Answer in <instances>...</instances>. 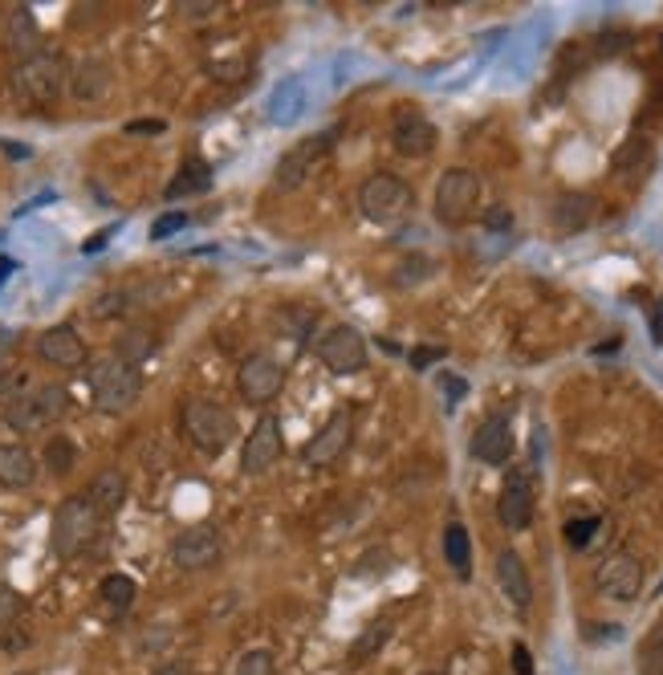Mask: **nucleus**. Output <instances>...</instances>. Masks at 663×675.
Here are the masks:
<instances>
[{"mask_svg":"<svg viewBox=\"0 0 663 675\" xmlns=\"http://www.w3.org/2000/svg\"><path fill=\"white\" fill-rule=\"evenodd\" d=\"M594 590L603 598H615V603H635L639 590H643V566L635 558L631 549H615L606 554L598 566H594Z\"/></svg>","mask_w":663,"mask_h":675,"instance_id":"obj_8","label":"nucleus"},{"mask_svg":"<svg viewBox=\"0 0 663 675\" xmlns=\"http://www.w3.org/2000/svg\"><path fill=\"white\" fill-rule=\"evenodd\" d=\"M317 362L330 374H359L367 366V338L354 326H334L317 342Z\"/></svg>","mask_w":663,"mask_h":675,"instance_id":"obj_10","label":"nucleus"},{"mask_svg":"<svg viewBox=\"0 0 663 675\" xmlns=\"http://www.w3.org/2000/svg\"><path fill=\"white\" fill-rule=\"evenodd\" d=\"M330 143H334V135H317V139H305V143L289 147L286 155L277 159V167H274V187L277 191H298V187L310 179L314 163L326 155V147Z\"/></svg>","mask_w":663,"mask_h":675,"instance_id":"obj_13","label":"nucleus"},{"mask_svg":"<svg viewBox=\"0 0 663 675\" xmlns=\"http://www.w3.org/2000/svg\"><path fill=\"white\" fill-rule=\"evenodd\" d=\"M447 350L444 346H419V350H411V366H416V371H423V366H432L435 359H444Z\"/></svg>","mask_w":663,"mask_h":675,"instance_id":"obj_38","label":"nucleus"},{"mask_svg":"<svg viewBox=\"0 0 663 675\" xmlns=\"http://www.w3.org/2000/svg\"><path fill=\"white\" fill-rule=\"evenodd\" d=\"M497 586H501V594H505L513 606H525L534 603V578H530V570H525V561H521L517 549H501L497 554Z\"/></svg>","mask_w":663,"mask_h":675,"instance_id":"obj_19","label":"nucleus"},{"mask_svg":"<svg viewBox=\"0 0 663 675\" xmlns=\"http://www.w3.org/2000/svg\"><path fill=\"white\" fill-rule=\"evenodd\" d=\"M350 435H354L350 411H334V416L310 435V444L302 447V461L310 464V468H326V464H334L350 447Z\"/></svg>","mask_w":663,"mask_h":675,"instance_id":"obj_12","label":"nucleus"},{"mask_svg":"<svg viewBox=\"0 0 663 675\" xmlns=\"http://www.w3.org/2000/svg\"><path fill=\"white\" fill-rule=\"evenodd\" d=\"M86 497L94 501V509H98L102 517H106V513H115L118 504L127 501V476L118 473V468H102V473L90 480Z\"/></svg>","mask_w":663,"mask_h":675,"instance_id":"obj_23","label":"nucleus"},{"mask_svg":"<svg viewBox=\"0 0 663 675\" xmlns=\"http://www.w3.org/2000/svg\"><path fill=\"white\" fill-rule=\"evenodd\" d=\"M37 359L58 371H82L86 366V342L73 326H54L37 338Z\"/></svg>","mask_w":663,"mask_h":675,"instance_id":"obj_18","label":"nucleus"},{"mask_svg":"<svg viewBox=\"0 0 663 675\" xmlns=\"http://www.w3.org/2000/svg\"><path fill=\"white\" fill-rule=\"evenodd\" d=\"M9 49H13L21 61L33 58V54H42V33H37V21H33L30 9H16V13L9 16Z\"/></svg>","mask_w":663,"mask_h":675,"instance_id":"obj_25","label":"nucleus"},{"mask_svg":"<svg viewBox=\"0 0 663 675\" xmlns=\"http://www.w3.org/2000/svg\"><path fill=\"white\" fill-rule=\"evenodd\" d=\"M184 224H188V216L184 212H167V216H159L155 224H151V236H155V241H167V236H175Z\"/></svg>","mask_w":663,"mask_h":675,"instance_id":"obj_36","label":"nucleus"},{"mask_svg":"<svg viewBox=\"0 0 663 675\" xmlns=\"http://www.w3.org/2000/svg\"><path fill=\"white\" fill-rule=\"evenodd\" d=\"M232 675H277V663L269 651H245L232 667Z\"/></svg>","mask_w":663,"mask_h":675,"instance_id":"obj_34","label":"nucleus"},{"mask_svg":"<svg viewBox=\"0 0 663 675\" xmlns=\"http://www.w3.org/2000/svg\"><path fill=\"white\" fill-rule=\"evenodd\" d=\"M435 143H440V135H435V127L419 110H399L395 115V123H391V147L404 159L432 155Z\"/></svg>","mask_w":663,"mask_h":675,"instance_id":"obj_17","label":"nucleus"},{"mask_svg":"<svg viewBox=\"0 0 663 675\" xmlns=\"http://www.w3.org/2000/svg\"><path fill=\"white\" fill-rule=\"evenodd\" d=\"M513 224V216L505 212V208H497V212H489V229H509Z\"/></svg>","mask_w":663,"mask_h":675,"instance_id":"obj_40","label":"nucleus"},{"mask_svg":"<svg viewBox=\"0 0 663 675\" xmlns=\"http://www.w3.org/2000/svg\"><path fill=\"white\" fill-rule=\"evenodd\" d=\"M298 115H302V86H298V82H286V86L274 94L269 118H274V123H293Z\"/></svg>","mask_w":663,"mask_h":675,"instance_id":"obj_30","label":"nucleus"},{"mask_svg":"<svg viewBox=\"0 0 663 675\" xmlns=\"http://www.w3.org/2000/svg\"><path fill=\"white\" fill-rule=\"evenodd\" d=\"M286 387V366L274 359V354H248L241 366H236V395L248 403V407H265L274 403Z\"/></svg>","mask_w":663,"mask_h":675,"instance_id":"obj_9","label":"nucleus"},{"mask_svg":"<svg viewBox=\"0 0 663 675\" xmlns=\"http://www.w3.org/2000/svg\"><path fill=\"white\" fill-rule=\"evenodd\" d=\"M480 208V175L468 167H452L440 175L432 196V212L444 229H464Z\"/></svg>","mask_w":663,"mask_h":675,"instance_id":"obj_5","label":"nucleus"},{"mask_svg":"<svg viewBox=\"0 0 663 675\" xmlns=\"http://www.w3.org/2000/svg\"><path fill=\"white\" fill-rule=\"evenodd\" d=\"M594 220V200L591 196H582V191H566L562 200L554 203V229L558 232H582L586 224Z\"/></svg>","mask_w":663,"mask_h":675,"instance_id":"obj_22","label":"nucleus"},{"mask_svg":"<svg viewBox=\"0 0 663 675\" xmlns=\"http://www.w3.org/2000/svg\"><path fill=\"white\" fill-rule=\"evenodd\" d=\"M66 82H70V66L54 49H42L33 58L16 61L13 70V90L30 102H54L66 90Z\"/></svg>","mask_w":663,"mask_h":675,"instance_id":"obj_6","label":"nucleus"},{"mask_svg":"<svg viewBox=\"0 0 663 675\" xmlns=\"http://www.w3.org/2000/svg\"><path fill=\"white\" fill-rule=\"evenodd\" d=\"M151 350H155V338H151V334L147 330H127L123 334V342H118V359L135 366V362H143Z\"/></svg>","mask_w":663,"mask_h":675,"instance_id":"obj_31","label":"nucleus"},{"mask_svg":"<svg viewBox=\"0 0 663 675\" xmlns=\"http://www.w3.org/2000/svg\"><path fill=\"white\" fill-rule=\"evenodd\" d=\"M534 485H530V476L513 473L505 480V489H501V497H497V521L505 525L509 533H525L530 525H534Z\"/></svg>","mask_w":663,"mask_h":675,"instance_id":"obj_16","label":"nucleus"},{"mask_svg":"<svg viewBox=\"0 0 663 675\" xmlns=\"http://www.w3.org/2000/svg\"><path fill=\"white\" fill-rule=\"evenodd\" d=\"M444 558L456 570V578L473 574V537H468V529H464L461 521H452L444 529Z\"/></svg>","mask_w":663,"mask_h":675,"instance_id":"obj_26","label":"nucleus"},{"mask_svg":"<svg viewBox=\"0 0 663 675\" xmlns=\"http://www.w3.org/2000/svg\"><path fill=\"white\" fill-rule=\"evenodd\" d=\"M286 452V440H281V423L274 416H265L257 428L248 431L245 447H241V473L245 476H260L269 473Z\"/></svg>","mask_w":663,"mask_h":675,"instance_id":"obj_14","label":"nucleus"},{"mask_svg":"<svg viewBox=\"0 0 663 675\" xmlns=\"http://www.w3.org/2000/svg\"><path fill=\"white\" fill-rule=\"evenodd\" d=\"M102 533V513L94 509L90 497H70V501L58 504L54 513V529H49V546L54 554L66 561L82 558Z\"/></svg>","mask_w":663,"mask_h":675,"instance_id":"obj_1","label":"nucleus"},{"mask_svg":"<svg viewBox=\"0 0 663 675\" xmlns=\"http://www.w3.org/2000/svg\"><path fill=\"white\" fill-rule=\"evenodd\" d=\"M387 635H391V622H383V618H379V622H371V627H367V635H362L359 643H354V651H350V660H354V663L371 660V651H379V647L387 643Z\"/></svg>","mask_w":663,"mask_h":675,"instance_id":"obj_33","label":"nucleus"},{"mask_svg":"<svg viewBox=\"0 0 663 675\" xmlns=\"http://www.w3.org/2000/svg\"><path fill=\"white\" fill-rule=\"evenodd\" d=\"M37 476V461L30 447L0 444V489H30Z\"/></svg>","mask_w":663,"mask_h":675,"instance_id":"obj_21","label":"nucleus"},{"mask_svg":"<svg viewBox=\"0 0 663 675\" xmlns=\"http://www.w3.org/2000/svg\"><path fill=\"white\" fill-rule=\"evenodd\" d=\"M428 675H444V672H428Z\"/></svg>","mask_w":663,"mask_h":675,"instance_id":"obj_44","label":"nucleus"},{"mask_svg":"<svg viewBox=\"0 0 663 675\" xmlns=\"http://www.w3.org/2000/svg\"><path fill=\"white\" fill-rule=\"evenodd\" d=\"M354 200H359V212L367 216L371 224H399V220H407L411 208H416V191H411V184L399 179V175L375 172L359 184V196H354Z\"/></svg>","mask_w":663,"mask_h":675,"instance_id":"obj_4","label":"nucleus"},{"mask_svg":"<svg viewBox=\"0 0 663 675\" xmlns=\"http://www.w3.org/2000/svg\"><path fill=\"white\" fill-rule=\"evenodd\" d=\"M70 94L78 102H102L106 94H111V66L102 58H86V61H78L70 70Z\"/></svg>","mask_w":663,"mask_h":675,"instance_id":"obj_20","label":"nucleus"},{"mask_svg":"<svg viewBox=\"0 0 663 675\" xmlns=\"http://www.w3.org/2000/svg\"><path fill=\"white\" fill-rule=\"evenodd\" d=\"M224 558V542L212 525H191L172 537V561L179 570H208Z\"/></svg>","mask_w":663,"mask_h":675,"instance_id":"obj_11","label":"nucleus"},{"mask_svg":"<svg viewBox=\"0 0 663 675\" xmlns=\"http://www.w3.org/2000/svg\"><path fill=\"white\" fill-rule=\"evenodd\" d=\"M212 187V167L203 163V159H188L179 172H175V179L167 184V200H188V196H200V191H208Z\"/></svg>","mask_w":663,"mask_h":675,"instance_id":"obj_24","label":"nucleus"},{"mask_svg":"<svg viewBox=\"0 0 663 675\" xmlns=\"http://www.w3.org/2000/svg\"><path fill=\"white\" fill-rule=\"evenodd\" d=\"M179 428L191 440V447H200L203 456H220L232 444V435H236V419H232L224 403L196 395V399L179 407Z\"/></svg>","mask_w":663,"mask_h":675,"instance_id":"obj_2","label":"nucleus"},{"mask_svg":"<svg viewBox=\"0 0 663 675\" xmlns=\"http://www.w3.org/2000/svg\"><path fill=\"white\" fill-rule=\"evenodd\" d=\"M163 130H167L163 118H135V123H127V135H139V139H151V135H163Z\"/></svg>","mask_w":663,"mask_h":675,"instance_id":"obj_37","label":"nucleus"},{"mask_svg":"<svg viewBox=\"0 0 663 675\" xmlns=\"http://www.w3.org/2000/svg\"><path fill=\"white\" fill-rule=\"evenodd\" d=\"M513 447H517V440H513V423H509V416H489L480 428L473 431V444H468V452H473V461L489 464V468H505L509 461H513Z\"/></svg>","mask_w":663,"mask_h":675,"instance_id":"obj_15","label":"nucleus"},{"mask_svg":"<svg viewBox=\"0 0 663 675\" xmlns=\"http://www.w3.org/2000/svg\"><path fill=\"white\" fill-rule=\"evenodd\" d=\"M594 533H598V517H574L566 521V542L574 549H586L594 542Z\"/></svg>","mask_w":663,"mask_h":675,"instance_id":"obj_35","label":"nucleus"},{"mask_svg":"<svg viewBox=\"0 0 663 675\" xmlns=\"http://www.w3.org/2000/svg\"><path fill=\"white\" fill-rule=\"evenodd\" d=\"M13 274H16V260L13 257H0V286H4V281H9Z\"/></svg>","mask_w":663,"mask_h":675,"instance_id":"obj_42","label":"nucleus"},{"mask_svg":"<svg viewBox=\"0 0 663 675\" xmlns=\"http://www.w3.org/2000/svg\"><path fill=\"white\" fill-rule=\"evenodd\" d=\"M30 643H33V635L25 622H16V618L0 622V655H21Z\"/></svg>","mask_w":663,"mask_h":675,"instance_id":"obj_32","label":"nucleus"},{"mask_svg":"<svg viewBox=\"0 0 663 675\" xmlns=\"http://www.w3.org/2000/svg\"><path fill=\"white\" fill-rule=\"evenodd\" d=\"M66 411H70V395L61 387H30L21 391V399L4 407V419L16 431H42L49 423H58Z\"/></svg>","mask_w":663,"mask_h":675,"instance_id":"obj_7","label":"nucleus"},{"mask_svg":"<svg viewBox=\"0 0 663 675\" xmlns=\"http://www.w3.org/2000/svg\"><path fill=\"white\" fill-rule=\"evenodd\" d=\"M513 672L517 675H537L534 672V655H530V647L525 643H513Z\"/></svg>","mask_w":663,"mask_h":675,"instance_id":"obj_39","label":"nucleus"},{"mask_svg":"<svg viewBox=\"0 0 663 675\" xmlns=\"http://www.w3.org/2000/svg\"><path fill=\"white\" fill-rule=\"evenodd\" d=\"M635 663H639V675H663V622L643 635V643H639V660Z\"/></svg>","mask_w":663,"mask_h":675,"instance_id":"obj_29","label":"nucleus"},{"mask_svg":"<svg viewBox=\"0 0 663 675\" xmlns=\"http://www.w3.org/2000/svg\"><path fill=\"white\" fill-rule=\"evenodd\" d=\"M155 675H191V672H188V663H167V667H159Z\"/></svg>","mask_w":663,"mask_h":675,"instance_id":"obj_43","label":"nucleus"},{"mask_svg":"<svg viewBox=\"0 0 663 675\" xmlns=\"http://www.w3.org/2000/svg\"><path fill=\"white\" fill-rule=\"evenodd\" d=\"M42 461L54 476H66V473H73V464H78V447H73V440H66V435H54V440L45 444Z\"/></svg>","mask_w":663,"mask_h":675,"instance_id":"obj_28","label":"nucleus"},{"mask_svg":"<svg viewBox=\"0 0 663 675\" xmlns=\"http://www.w3.org/2000/svg\"><path fill=\"white\" fill-rule=\"evenodd\" d=\"M135 578L127 574H111V578H102V586H98V598L102 606L111 610V615H127L130 603H135Z\"/></svg>","mask_w":663,"mask_h":675,"instance_id":"obj_27","label":"nucleus"},{"mask_svg":"<svg viewBox=\"0 0 663 675\" xmlns=\"http://www.w3.org/2000/svg\"><path fill=\"white\" fill-rule=\"evenodd\" d=\"M651 330H655V342L663 346V302L651 310Z\"/></svg>","mask_w":663,"mask_h":675,"instance_id":"obj_41","label":"nucleus"},{"mask_svg":"<svg viewBox=\"0 0 663 675\" xmlns=\"http://www.w3.org/2000/svg\"><path fill=\"white\" fill-rule=\"evenodd\" d=\"M90 391H94V407H98V411L123 416V411H130V407L139 403V395H143V374H139V366H130V362H123L118 354H111V359H102L90 366Z\"/></svg>","mask_w":663,"mask_h":675,"instance_id":"obj_3","label":"nucleus"}]
</instances>
